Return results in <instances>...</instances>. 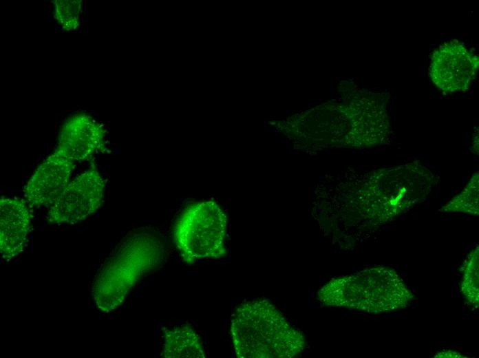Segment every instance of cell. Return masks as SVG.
I'll use <instances>...</instances> for the list:
<instances>
[{
    "label": "cell",
    "mask_w": 479,
    "mask_h": 358,
    "mask_svg": "<svg viewBox=\"0 0 479 358\" xmlns=\"http://www.w3.org/2000/svg\"><path fill=\"white\" fill-rule=\"evenodd\" d=\"M413 298L396 271L382 266L334 278L317 293L325 306L370 313L401 309Z\"/></svg>",
    "instance_id": "3957f363"
},
{
    "label": "cell",
    "mask_w": 479,
    "mask_h": 358,
    "mask_svg": "<svg viewBox=\"0 0 479 358\" xmlns=\"http://www.w3.org/2000/svg\"><path fill=\"white\" fill-rule=\"evenodd\" d=\"M162 356L167 358H204L206 354L196 332L189 326H183L164 330Z\"/></svg>",
    "instance_id": "30bf717a"
},
{
    "label": "cell",
    "mask_w": 479,
    "mask_h": 358,
    "mask_svg": "<svg viewBox=\"0 0 479 358\" xmlns=\"http://www.w3.org/2000/svg\"><path fill=\"white\" fill-rule=\"evenodd\" d=\"M25 200L0 199V252L9 261L26 246L31 229L32 213Z\"/></svg>",
    "instance_id": "9c48e42d"
},
{
    "label": "cell",
    "mask_w": 479,
    "mask_h": 358,
    "mask_svg": "<svg viewBox=\"0 0 479 358\" xmlns=\"http://www.w3.org/2000/svg\"><path fill=\"white\" fill-rule=\"evenodd\" d=\"M479 252L478 246L471 251L467 256L463 265L460 282V291L466 301L474 306H478L479 302Z\"/></svg>",
    "instance_id": "8fae6325"
},
{
    "label": "cell",
    "mask_w": 479,
    "mask_h": 358,
    "mask_svg": "<svg viewBox=\"0 0 479 358\" xmlns=\"http://www.w3.org/2000/svg\"><path fill=\"white\" fill-rule=\"evenodd\" d=\"M54 18L67 31L76 30L80 25L83 1L81 0H55Z\"/></svg>",
    "instance_id": "4fadbf2b"
},
{
    "label": "cell",
    "mask_w": 479,
    "mask_h": 358,
    "mask_svg": "<svg viewBox=\"0 0 479 358\" xmlns=\"http://www.w3.org/2000/svg\"><path fill=\"white\" fill-rule=\"evenodd\" d=\"M74 161L57 150L34 171L23 189L30 207L50 206L70 182Z\"/></svg>",
    "instance_id": "52a82bcc"
},
{
    "label": "cell",
    "mask_w": 479,
    "mask_h": 358,
    "mask_svg": "<svg viewBox=\"0 0 479 358\" xmlns=\"http://www.w3.org/2000/svg\"><path fill=\"white\" fill-rule=\"evenodd\" d=\"M478 56L458 40L440 45L432 54L429 75L445 92L465 91L471 87L478 68Z\"/></svg>",
    "instance_id": "8992f818"
},
{
    "label": "cell",
    "mask_w": 479,
    "mask_h": 358,
    "mask_svg": "<svg viewBox=\"0 0 479 358\" xmlns=\"http://www.w3.org/2000/svg\"><path fill=\"white\" fill-rule=\"evenodd\" d=\"M441 210L478 214V172L473 175L463 191Z\"/></svg>",
    "instance_id": "7c38bea8"
},
{
    "label": "cell",
    "mask_w": 479,
    "mask_h": 358,
    "mask_svg": "<svg viewBox=\"0 0 479 358\" xmlns=\"http://www.w3.org/2000/svg\"><path fill=\"white\" fill-rule=\"evenodd\" d=\"M103 125L85 113L70 116L63 125L56 150L73 161L89 159L105 147Z\"/></svg>",
    "instance_id": "ba28073f"
},
{
    "label": "cell",
    "mask_w": 479,
    "mask_h": 358,
    "mask_svg": "<svg viewBox=\"0 0 479 358\" xmlns=\"http://www.w3.org/2000/svg\"><path fill=\"white\" fill-rule=\"evenodd\" d=\"M226 221L224 211L213 201L187 207L174 229L175 244L184 261L194 263L224 255Z\"/></svg>",
    "instance_id": "277c9868"
},
{
    "label": "cell",
    "mask_w": 479,
    "mask_h": 358,
    "mask_svg": "<svg viewBox=\"0 0 479 358\" xmlns=\"http://www.w3.org/2000/svg\"><path fill=\"white\" fill-rule=\"evenodd\" d=\"M164 246L149 229L138 230L123 240L98 270L92 295L98 310L117 308L139 280L162 263Z\"/></svg>",
    "instance_id": "7a4b0ae2"
},
{
    "label": "cell",
    "mask_w": 479,
    "mask_h": 358,
    "mask_svg": "<svg viewBox=\"0 0 479 358\" xmlns=\"http://www.w3.org/2000/svg\"><path fill=\"white\" fill-rule=\"evenodd\" d=\"M434 357H436H436H439V358H443V357H444V358H447V357L460 358V357H467L465 356L464 355H462L460 352H456L454 350H443V351L438 352L434 356Z\"/></svg>",
    "instance_id": "5bb4252c"
},
{
    "label": "cell",
    "mask_w": 479,
    "mask_h": 358,
    "mask_svg": "<svg viewBox=\"0 0 479 358\" xmlns=\"http://www.w3.org/2000/svg\"><path fill=\"white\" fill-rule=\"evenodd\" d=\"M231 335L240 358H291L306 344L302 333L265 299L244 302L237 307Z\"/></svg>",
    "instance_id": "6da1fadb"
},
{
    "label": "cell",
    "mask_w": 479,
    "mask_h": 358,
    "mask_svg": "<svg viewBox=\"0 0 479 358\" xmlns=\"http://www.w3.org/2000/svg\"><path fill=\"white\" fill-rule=\"evenodd\" d=\"M105 181L95 167L70 182L50 206L47 218L55 224H76L87 218L100 207Z\"/></svg>",
    "instance_id": "5b68a950"
}]
</instances>
